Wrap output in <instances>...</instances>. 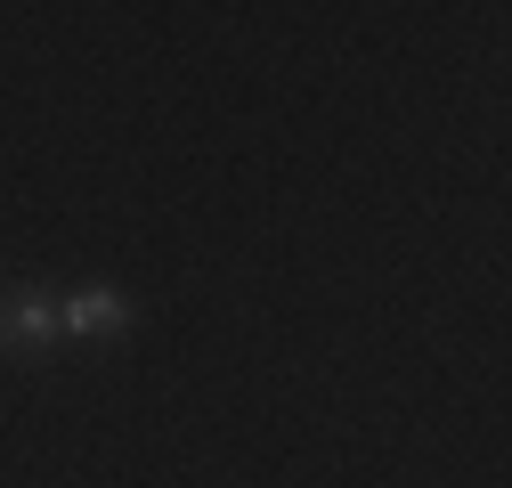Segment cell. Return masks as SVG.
I'll return each instance as SVG.
<instances>
[{"label":"cell","instance_id":"cell-1","mask_svg":"<svg viewBox=\"0 0 512 488\" xmlns=\"http://www.w3.org/2000/svg\"><path fill=\"white\" fill-rule=\"evenodd\" d=\"M122 326H139V301L131 293H114V285H82L57 301V334L82 342V334H122Z\"/></svg>","mask_w":512,"mask_h":488},{"label":"cell","instance_id":"cell-2","mask_svg":"<svg viewBox=\"0 0 512 488\" xmlns=\"http://www.w3.org/2000/svg\"><path fill=\"white\" fill-rule=\"evenodd\" d=\"M57 301L49 293H0V350H57Z\"/></svg>","mask_w":512,"mask_h":488}]
</instances>
